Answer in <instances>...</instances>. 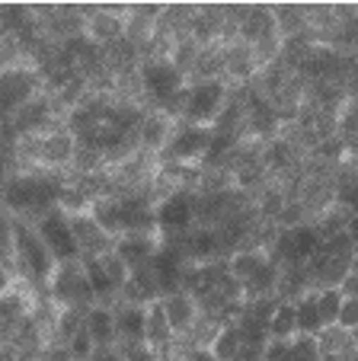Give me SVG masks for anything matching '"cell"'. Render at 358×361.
I'll return each instance as SVG.
<instances>
[{"label": "cell", "mask_w": 358, "mask_h": 361, "mask_svg": "<svg viewBox=\"0 0 358 361\" xmlns=\"http://www.w3.org/2000/svg\"><path fill=\"white\" fill-rule=\"evenodd\" d=\"M13 266H16V279L26 281L32 291L48 294L58 262L52 259V252L35 233V227L20 218H13Z\"/></svg>", "instance_id": "1"}, {"label": "cell", "mask_w": 358, "mask_h": 361, "mask_svg": "<svg viewBox=\"0 0 358 361\" xmlns=\"http://www.w3.org/2000/svg\"><path fill=\"white\" fill-rule=\"evenodd\" d=\"M230 102V87L221 77H208V80H189L183 99V122L189 125H205L215 128V122L221 118V112Z\"/></svg>", "instance_id": "2"}, {"label": "cell", "mask_w": 358, "mask_h": 361, "mask_svg": "<svg viewBox=\"0 0 358 361\" xmlns=\"http://www.w3.org/2000/svg\"><path fill=\"white\" fill-rule=\"evenodd\" d=\"M211 137H215V128L179 122L173 128V135H169L167 147L157 154V164L160 166H167V164H183V166L205 164L208 147H211Z\"/></svg>", "instance_id": "3"}, {"label": "cell", "mask_w": 358, "mask_h": 361, "mask_svg": "<svg viewBox=\"0 0 358 361\" xmlns=\"http://www.w3.org/2000/svg\"><path fill=\"white\" fill-rule=\"evenodd\" d=\"M39 93H45V87L35 68H23V64L4 68L0 71V122H10Z\"/></svg>", "instance_id": "4"}, {"label": "cell", "mask_w": 358, "mask_h": 361, "mask_svg": "<svg viewBox=\"0 0 358 361\" xmlns=\"http://www.w3.org/2000/svg\"><path fill=\"white\" fill-rule=\"evenodd\" d=\"M157 233L160 240H179L196 227V192L176 189L157 198Z\"/></svg>", "instance_id": "5"}, {"label": "cell", "mask_w": 358, "mask_h": 361, "mask_svg": "<svg viewBox=\"0 0 358 361\" xmlns=\"http://www.w3.org/2000/svg\"><path fill=\"white\" fill-rule=\"evenodd\" d=\"M32 227L42 237V243L48 246V252H52V259L58 262V266L80 262V246H77L74 227H71V218L61 212V208H52L48 214H42Z\"/></svg>", "instance_id": "6"}, {"label": "cell", "mask_w": 358, "mask_h": 361, "mask_svg": "<svg viewBox=\"0 0 358 361\" xmlns=\"http://www.w3.org/2000/svg\"><path fill=\"white\" fill-rule=\"evenodd\" d=\"M48 298L58 307H77V310H90V307L100 304L87 281L83 262H68V266L54 269V279L48 285Z\"/></svg>", "instance_id": "7"}, {"label": "cell", "mask_w": 358, "mask_h": 361, "mask_svg": "<svg viewBox=\"0 0 358 361\" xmlns=\"http://www.w3.org/2000/svg\"><path fill=\"white\" fill-rule=\"evenodd\" d=\"M148 307L141 304H115V345H148Z\"/></svg>", "instance_id": "8"}, {"label": "cell", "mask_w": 358, "mask_h": 361, "mask_svg": "<svg viewBox=\"0 0 358 361\" xmlns=\"http://www.w3.org/2000/svg\"><path fill=\"white\" fill-rule=\"evenodd\" d=\"M157 250H160V237H157V233H125V237H119L112 246V252L131 272L148 269L150 262H154Z\"/></svg>", "instance_id": "9"}, {"label": "cell", "mask_w": 358, "mask_h": 361, "mask_svg": "<svg viewBox=\"0 0 358 361\" xmlns=\"http://www.w3.org/2000/svg\"><path fill=\"white\" fill-rule=\"evenodd\" d=\"M71 227H74L77 246H80V262L83 259H100V256L112 252L115 240L109 237L90 214H74V218H71Z\"/></svg>", "instance_id": "10"}, {"label": "cell", "mask_w": 358, "mask_h": 361, "mask_svg": "<svg viewBox=\"0 0 358 361\" xmlns=\"http://www.w3.org/2000/svg\"><path fill=\"white\" fill-rule=\"evenodd\" d=\"M160 300H163V310H167V320H169V326H173L176 339H189L196 323H198V317H202L196 298L186 291H176V294L160 298Z\"/></svg>", "instance_id": "11"}, {"label": "cell", "mask_w": 358, "mask_h": 361, "mask_svg": "<svg viewBox=\"0 0 358 361\" xmlns=\"http://www.w3.org/2000/svg\"><path fill=\"white\" fill-rule=\"evenodd\" d=\"M173 128H176V122L169 116H163V112H157V109H148V116H144V122H141V131H138L141 150L150 154V157H157V154L167 147Z\"/></svg>", "instance_id": "12"}, {"label": "cell", "mask_w": 358, "mask_h": 361, "mask_svg": "<svg viewBox=\"0 0 358 361\" xmlns=\"http://www.w3.org/2000/svg\"><path fill=\"white\" fill-rule=\"evenodd\" d=\"M87 333L96 348H115V307L96 304L87 310Z\"/></svg>", "instance_id": "13"}, {"label": "cell", "mask_w": 358, "mask_h": 361, "mask_svg": "<svg viewBox=\"0 0 358 361\" xmlns=\"http://www.w3.org/2000/svg\"><path fill=\"white\" fill-rule=\"evenodd\" d=\"M144 342H148L157 355L167 352V348L176 342V333L167 320V310H163V300L148 304V336H144Z\"/></svg>", "instance_id": "14"}, {"label": "cell", "mask_w": 358, "mask_h": 361, "mask_svg": "<svg viewBox=\"0 0 358 361\" xmlns=\"http://www.w3.org/2000/svg\"><path fill=\"white\" fill-rule=\"evenodd\" d=\"M269 259L265 250H256V246H246V250H237L234 256H227V272L237 285H246L253 275L263 269V262Z\"/></svg>", "instance_id": "15"}, {"label": "cell", "mask_w": 358, "mask_h": 361, "mask_svg": "<svg viewBox=\"0 0 358 361\" xmlns=\"http://www.w3.org/2000/svg\"><path fill=\"white\" fill-rule=\"evenodd\" d=\"M87 329V310H77V307H58L54 314V326H52V339L48 342H61L68 345L74 336H80Z\"/></svg>", "instance_id": "16"}, {"label": "cell", "mask_w": 358, "mask_h": 361, "mask_svg": "<svg viewBox=\"0 0 358 361\" xmlns=\"http://www.w3.org/2000/svg\"><path fill=\"white\" fill-rule=\"evenodd\" d=\"M208 352L215 355L217 361H240V352H244V333H240V326L234 323H224L221 329L215 333V339H211Z\"/></svg>", "instance_id": "17"}, {"label": "cell", "mask_w": 358, "mask_h": 361, "mask_svg": "<svg viewBox=\"0 0 358 361\" xmlns=\"http://www.w3.org/2000/svg\"><path fill=\"white\" fill-rule=\"evenodd\" d=\"M90 218H93L96 224H100L112 240H119L125 233V227H122V208H119V198H115V195L96 198L93 208H90Z\"/></svg>", "instance_id": "18"}, {"label": "cell", "mask_w": 358, "mask_h": 361, "mask_svg": "<svg viewBox=\"0 0 358 361\" xmlns=\"http://www.w3.org/2000/svg\"><path fill=\"white\" fill-rule=\"evenodd\" d=\"M269 339H278V342L297 339V310H294V300H282V298H278L275 314H272V320H269Z\"/></svg>", "instance_id": "19"}, {"label": "cell", "mask_w": 358, "mask_h": 361, "mask_svg": "<svg viewBox=\"0 0 358 361\" xmlns=\"http://www.w3.org/2000/svg\"><path fill=\"white\" fill-rule=\"evenodd\" d=\"M294 310H297V336H320L326 329L317 310V291H307L304 298H297Z\"/></svg>", "instance_id": "20"}, {"label": "cell", "mask_w": 358, "mask_h": 361, "mask_svg": "<svg viewBox=\"0 0 358 361\" xmlns=\"http://www.w3.org/2000/svg\"><path fill=\"white\" fill-rule=\"evenodd\" d=\"M339 307H342V294H339V288H320L317 291V310H320V320H323L326 329L336 326Z\"/></svg>", "instance_id": "21"}, {"label": "cell", "mask_w": 358, "mask_h": 361, "mask_svg": "<svg viewBox=\"0 0 358 361\" xmlns=\"http://www.w3.org/2000/svg\"><path fill=\"white\" fill-rule=\"evenodd\" d=\"M0 266L10 269L16 275L13 266V214H7L0 208Z\"/></svg>", "instance_id": "22"}, {"label": "cell", "mask_w": 358, "mask_h": 361, "mask_svg": "<svg viewBox=\"0 0 358 361\" xmlns=\"http://www.w3.org/2000/svg\"><path fill=\"white\" fill-rule=\"evenodd\" d=\"M285 361H323V352H320L317 336H297L288 345V358Z\"/></svg>", "instance_id": "23"}, {"label": "cell", "mask_w": 358, "mask_h": 361, "mask_svg": "<svg viewBox=\"0 0 358 361\" xmlns=\"http://www.w3.org/2000/svg\"><path fill=\"white\" fill-rule=\"evenodd\" d=\"M100 266H102V272L109 275V281H112L115 288H119V294H122V288L129 285V279H131V269L125 266L115 252H106V256H100Z\"/></svg>", "instance_id": "24"}, {"label": "cell", "mask_w": 358, "mask_h": 361, "mask_svg": "<svg viewBox=\"0 0 358 361\" xmlns=\"http://www.w3.org/2000/svg\"><path fill=\"white\" fill-rule=\"evenodd\" d=\"M68 352H71V358L74 361H93V355L100 352V348H96V342L90 339V333L83 329L80 336H74V339L68 342Z\"/></svg>", "instance_id": "25"}, {"label": "cell", "mask_w": 358, "mask_h": 361, "mask_svg": "<svg viewBox=\"0 0 358 361\" xmlns=\"http://www.w3.org/2000/svg\"><path fill=\"white\" fill-rule=\"evenodd\" d=\"M339 329L345 333H355L358 336V298H342V307H339Z\"/></svg>", "instance_id": "26"}, {"label": "cell", "mask_w": 358, "mask_h": 361, "mask_svg": "<svg viewBox=\"0 0 358 361\" xmlns=\"http://www.w3.org/2000/svg\"><path fill=\"white\" fill-rule=\"evenodd\" d=\"M39 361H74L68 352V345H61V342H45L39 352Z\"/></svg>", "instance_id": "27"}, {"label": "cell", "mask_w": 358, "mask_h": 361, "mask_svg": "<svg viewBox=\"0 0 358 361\" xmlns=\"http://www.w3.org/2000/svg\"><path fill=\"white\" fill-rule=\"evenodd\" d=\"M16 285H20V279H16V275L10 272V269L0 266V298H4V294H10Z\"/></svg>", "instance_id": "28"}, {"label": "cell", "mask_w": 358, "mask_h": 361, "mask_svg": "<svg viewBox=\"0 0 358 361\" xmlns=\"http://www.w3.org/2000/svg\"><path fill=\"white\" fill-rule=\"evenodd\" d=\"M339 294H342V298H358V275L355 272H349L342 279V285H339Z\"/></svg>", "instance_id": "29"}, {"label": "cell", "mask_w": 358, "mask_h": 361, "mask_svg": "<svg viewBox=\"0 0 358 361\" xmlns=\"http://www.w3.org/2000/svg\"><path fill=\"white\" fill-rule=\"evenodd\" d=\"M93 361H125V358L119 348H100V352L93 355Z\"/></svg>", "instance_id": "30"}, {"label": "cell", "mask_w": 358, "mask_h": 361, "mask_svg": "<svg viewBox=\"0 0 358 361\" xmlns=\"http://www.w3.org/2000/svg\"><path fill=\"white\" fill-rule=\"evenodd\" d=\"M345 233H349L352 243L358 246V214H352V221H349V227H345Z\"/></svg>", "instance_id": "31"}, {"label": "cell", "mask_w": 358, "mask_h": 361, "mask_svg": "<svg viewBox=\"0 0 358 361\" xmlns=\"http://www.w3.org/2000/svg\"><path fill=\"white\" fill-rule=\"evenodd\" d=\"M352 272L358 275V246H355V256H352Z\"/></svg>", "instance_id": "32"}]
</instances>
